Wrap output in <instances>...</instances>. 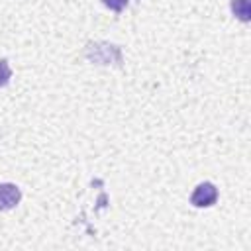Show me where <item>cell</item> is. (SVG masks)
Returning a JSON list of instances; mask_svg holds the SVG:
<instances>
[{"mask_svg":"<svg viewBox=\"0 0 251 251\" xmlns=\"http://www.w3.org/2000/svg\"><path fill=\"white\" fill-rule=\"evenodd\" d=\"M20 198H22V192L16 184H10V182L0 184V210H12L14 206H18Z\"/></svg>","mask_w":251,"mask_h":251,"instance_id":"7a4b0ae2","label":"cell"},{"mask_svg":"<svg viewBox=\"0 0 251 251\" xmlns=\"http://www.w3.org/2000/svg\"><path fill=\"white\" fill-rule=\"evenodd\" d=\"M10 76H12L10 65H8L6 59H2V61H0V86H6L8 80H10Z\"/></svg>","mask_w":251,"mask_h":251,"instance_id":"277c9868","label":"cell"},{"mask_svg":"<svg viewBox=\"0 0 251 251\" xmlns=\"http://www.w3.org/2000/svg\"><path fill=\"white\" fill-rule=\"evenodd\" d=\"M102 2H104V6H108L114 12H122L127 6V0H102Z\"/></svg>","mask_w":251,"mask_h":251,"instance_id":"5b68a950","label":"cell"},{"mask_svg":"<svg viewBox=\"0 0 251 251\" xmlns=\"http://www.w3.org/2000/svg\"><path fill=\"white\" fill-rule=\"evenodd\" d=\"M216 200H218V188L212 182H200L190 196V204L196 208H208L216 204Z\"/></svg>","mask_w":251,"mask_h":251,"instance_id":"6da1fadb","label":"cell"},{"mask_svg":"<svg viewBox=\"0 0 251 251\" xmlns=\"http://www.w3.org/2000/svg\"><path fill=\"white\" fill-rule=\"evenodd\" d=\"M231 10L241 22H249L251 10H249V0H231Z\"/></svg>","mask_w":251,"mask_h":251,"instance_id":"3957f363","label":"cell"}]
</instances>
